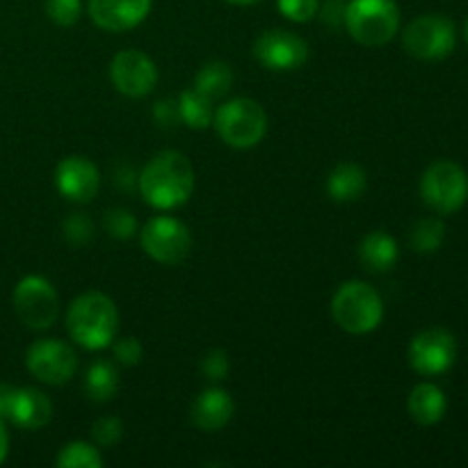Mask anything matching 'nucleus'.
<instances>
[{
	"label": "nucleus",
	"mask_w": 468,
	"mask_h": 468,
	"mask_svg": "<svg viewBox=\"0 0 468 468\" xmlns=\"http://www.w3.org/2000/svg\"><path fill=\"white\" fill-rule=\"evenodd\" d=\"M407 359H410L411 368L423 375V378L443 375L446 370L452 368L457 359L455 336L441 327L425 329L410 343Z\"/></svg>",
	"instance_id": "9b49d317"
},
{
	"label": "nucleus",
	"mask_w": 468,
	"mask_h": 468,
	"mask_svg": "<svg viewBox=\"0 0 468 468\" xmlns=\"http://www.w3.org/2000/svg\"><path fill=\"white\" fill-rule=\"evenodd\" d=\"M114 359L123 366H137L144 356V350H142V343L137 341L135 336H123V338H114Z\"/></svg>",
	"instance_id": "2f4dec72"
},
{
	"label": "nucleus",
	"mask_w": 468,
	"mask_h": 468,
	"mask_svg": "<svg viewBox=\"0 0 468 468\" xmlns=\"http://www.w3.org/2000/svg\"><path fill=\"white\" fill-rule=\"evenodd\" d=\"M420 197L439 215H452L466 204L468 176L452 160H439L420 178Z\"/></svg>",
	"instance_id": "423d86ee"
},
{
	"label": "nucleus",
	"mask_w": 468,
	"mask_h": 468,
	"mask_svg": "<svg viewBox=\"0 0 468 468\" xmlns=\"http://www.w3.org/2000/svg\"><path fill=\"white\" fill-rule=\"evenodd\" d=\"M398 256L396 240L387 231H370L359 242V259L370 272H388L398 263Z\"/></svg>",
	"instance_id": "6ab92c4d"
},
{
	"label": "nucleus",
	"mask_w": 468,
	"mask_h": 468,
	"mask_svg": "<svg viewBox=\"0 0 468 468\" xmlns=\"http://www.w3.org/2000/svg\"><path fill=\"white\" fill-rule=\"evenodd\" d=\"M91 437L101 448H112L122 441L123 437V423L114 416H103L91 425Z\"/></svg>",
	"instance_id": "c85d7f7f"
},
{
	"label": "nucleus",
	"mask_w": 468,
	"mask_h": 468,
	"mask_svg": "<svg viewBox=\"0 0 468 468\" xmlns=\"http://www.w3.org/2000/svg\"><path fill=\"white\" fill-rule=\"evenodd\" d=\"M215 131L233 149H251L268 131V114L256 101L233 99L215 110Z\"/></svg>",
	"instance_id": "39448f33"
},
{
	"label": "nucleus",
	"mask_w": 468,
	"mask_h": 468,
	"mask_svg": "<svg viewBox=\"0 0 468 468\" xmlns=\"http://www.w3.org/2000/svg\"><path fill=\"white\" fill-rule=\"evenodd\" d=\"M233 411H236L233 398L224 388L213 387L206 388L192 402L190 420L195 428L204 430V432H218V430L227 428L229 420L233 419Z\"/></svg>",
	"instance_id": "dca6fc26"
},
{
	"label": "nucleus",
	"mask_w": 468,
	"mask_h": 468,
	"mask_svg": "<svg viewBox=\"0 0 468 468\" xmlns=\"http://www.w3.org/2000/svg\"><path fill=\"white\" fill-rule=\"evenodd\" d=\"M64 240L73 247H82L87 242H91L94 238V222H91L90 215L85 213H73L64 219L62 224Z\"/></svg>",
	"instance_id": "a878e982"
},
{
	"label": "nucleus",
	"mask_w": 468,
	"mask_h": 468,
	"mask_svg": "<svg viewBox=\"0 0 468 468\" xmlns=\"http://www.w3.org/2000/svg\"><path fill=\"white\" fill-rule=\"evenodd\" d=\"M119 314L103 292H85L69 306L67 332L85 350H103L117 338Z\"/></svg>",
	"instance_id": "f03ea898"
},
{
	"label": "nucleus",
	"mask_w": 468,
	"mask_h": 468,
	"mask_svg": "<svg viewBox=\"0 0 468 468\" xmlns=\"http://www.w3.org/2000/svg\"><path fill=\"white\" fill-rule=\"evenodd\" d=\"M233 82V71L227 62L222 59H213V62H206L199 69L195 78V90L199 94H204L206 99L219 101L227 96V91L231 90Z\"/></svg>",
	"instance_id": "4be33fe9"
},
{
	"label": "nucleus",
	"mask_w": 468,
	"mask_h": 468,
	"mask_svg": "<svg viewBox=\"0 0 468 468\" xmlns=\"http://www.w3.org/2000/svg\"><path fill=\"white\" fill-rule=\"evenodd\" d=\"M110 78L119 94L128 99H142L158 82V69L154 59L142 50H122L110 64Z\"/></svg>",
	"instance_id": "f8f14e48"
},
{
	"label": "nucleus",
	"mask_w": 468,
	"mask_h": 468,
	"mask_svg": "<svg viewBox=\"0 0 468 468\" xmlns=\"http://www.w3.org/2000/svg\"><path fill=\"white\" fill-rule=\"evenodd\" d=\"M85 396L94 402L112 400L114 393L119 391V373L110 361L99 359L87 368L85 379H82Z\"/></svg>",
	"instance_id": "412c9836"
},
{
	"label": "nucleus",
	"mask_w": 468,
	"mask_h": 468,
	"mask_svg": "<svg viewBox=\"0 0 468 468\" xmlns=\"http://www.w3.org/2000/svg\"><path fill=\"white\" fill-rule=\"evenodd\" d=\"M254 58L270 71H292L309 59V44L288 30H265L254 41Z\"/></svg>",
	"instance_id": "ddd939ff"
},
{
	"label": "nucleus",
	"mask_w": 468,
	"mask_h": 468,
	"mask_svg": "<svg viewBox=\"0 0 468 468\" xmlns=\"http://www.w3.org/2000/svg\"><path fill=\"white\" fill-rule=\"evenodd\" d=\"M279 12L292 23H306L318 16L320 0H277Z\"/></svg>",
	"instance_id": "c756f323"
},
{
	"label": "nucleus",
	"mask_w": 468,
	"mask_h": 468,
	"mask_svg": "<svg viewBox=\"0 0 468 468\" xmlns=\"http://www.w3.org/2000/svg\"><path fill=\"white\" fill-rule=\"evenodd\" d=\"M455 23L439 14H425L411 21L402 32V46L411 58L443 59L455 50Z\"/></svg>",
	"instance_id": "0eeeda50"
},
{
	"label": "nucleus",
	"mask_w": 468,
	"mask_h": 468,
	"mask_svg": "<svg viewBox=\"0 0 468 468\" xmlns=\"http://www.w3.org/2000/svg\"><path fill=\"white\" fill-rule=\"evenodd\" d=\"M55 186L64 199L73 204H87L99 195L101 174L85 155H69L55 169Z\"/></svg>",
	"instance_id": "4468645a"
},
{
	"label": "nucleus",
	"mask_w": 468,
	"mask_h": 468,
	"mask_svg": "<svg viewBox=\"0 0 468 468\" xmlns=\"http://www.w3.org/2000/svg\"><path fill=\"white\" fill-rule=\"evenodd\" d=\"M346 7L347 3H343V0H327L324 7L318 9V14L323 23H327L329 27H338L346 23Z\"/></svg>",
	"instance_id": "72a5a7b5"
},
{
	"label": "nucleus",
	"mask_w": 468,
	"mask_h": 468,
	"mask_svg": "<svg viewBox=\"0 0 468 468\" xmlns=\"http://www.w3.org/2000/svg\"><path fill=\"white\" fill-rule=\"evenodd\" d=\"M154 119L160 128H172L181 123V114H178V101L163 99L154 105Z\"/></svg>",
	"instance_id": "473e14b6"
},
{
	"label": "nucleus",
	"mask_w": 468,
	"mask_h": 468,
	"mask_svg": "<svg viewBox=\"0 0 468 468\" xmlns=\"http://www.w3.org/2000/svg\"><path fill=\"white\" fill-rule=\"evenodd\" d=\"M7 448H9V437H7V430H5L3 419H0V464H3L5 457H7Z\"/></svg>",
	"instance_id": "c9c22d12"
},
{
	"label": "nucleus",
	"mask_w": 468,
	"mask_h": 468,
	"mask_svg": "<svg viewBox=\"0 0 468 468\" xmlns=\"http://www.w3.org/2000/svg\"><path fill=\"white\" fill-rule=\"evenodd\" d=\"M227 3H231V5H256V3H261V0H227Z\"/></svg>",
	"instance_id": "e433bc0d"
},
{
	"label": "nucleus",
	"mask_w": 468,
	"mask_h": 468,
	"mask_svg": "<svg viewBox=\"0 0 468 468\" xmlns=\"http://www.w3.org/2000/svg\"><path fill=\"white\" fill-rule=\"evenodd\" d=\"M46 14L58 26L69 27L80 18L82 0H46Z\"/></svg>",
	"instance_id": "cd10ccee"
},
{
	"label": "nucleus",
	"mask_w": 468,
	"mask_h": 468,
	"mask_svg": "<svg viewBox=\"0 0 468 468\" xmlns=\"http://www.w3.org/2000/svg\"><path fill=\"white\" fill-rule=\"evenodd\" d=\"M90 16L101 30L123 32L140 26L151 12V0H90Z\"/></svg>",
	"instance_id": "2eb2a0df"
},
{
	"label": "nucleus",
	"mask_w": 468,
	"mask_h": 468,
	"mask_svg": "<svg viewBox=\"0 0 468 468\" xmlns=\"http://www.w3.org/2000/svg\"><path fill=\"white\" fill-rule=\"evenodd\" d=\"M407 410H410V416L419 425H437L446 414L448 400L437 384L423 382L411 388Z\"/></svg>",
	"instance_id": "a211bd4d"
},
{
	"label": "nucleus",
	"mask_w": 468,
	"mask_h": 468,
	"mask_svg": "<svg viewBox=\"0 0 468 468\" xmlns=\"http://www.w3.org/2000/svg\"><path fill=\"white\" fill-rule=\"evenodd\" d=\"M142 197L158 210H174L190 199L195 190V169L178 151H160L137 176Z\"/></svg>",
	"instance_id": "f257e3e1"
},
{
	"label": "nucleus",
	"mask_w": 468,
	"mask_h": 468,
	"mask_svg": "<svg viewBox=\"0 0 468 468\" xmlns=\"http://www.w3.org/2000/svg\"><path fill=\"white\" fill-rule=\"evenodd\" d=\"M332 315L347 334H368L379 327L384 318V304L379 292L370 283L352 279L338 286L332 300Z\"/></svg>",
	"instance_id": "7ed1b4c3"
},
{
	"label": "nucleus",
	"mask_w": 468,
	"mask_h": 468,
	"mask_svg": "<svg viewBox=\"0 0 468 468\" xmlns=\"http://www.w3.org/2000/svg\"><path fill=\"white\" fill-rule=\"evenodd\" d=\"M346 27L361 46H384L400 27V9L396 0H350L346 7Z\"/></svg>",
	"instance_id": "20e7f679"
},
{
	"label": "nucleus",
	"mask_w": 468,
	"mask_h": 468,
	"mask_svg": "<svg viewBox=\"0 0 468 468\" xmlns=\"http://www.w3.org/2000/svg\"><path fill=\"white\" fill-rule=\"evenodd\" d=\"M366 186H368L366 172L355 163L338 165L327 176V192L338 204L356 201L366 192Z\"/></svg>",
	"instance_id": "aec40b11"
},
{
	"label": "nucleus",
	"mask_w": 468,
	"mask_h": 468,
	"mask_svg": "<svg viewBox=\"0 0 468 468\" xmlns=\"http://www.w3.org/2000/svg\"><path fill=\"white\" fill-rule=\"evenodd\" d=\"M105 231L117 240H128L137 231V218L126 208H110L103 218Z\"/></svg>",
	"instance_id": "bb28decb"
},
{
	"label": "nucleus",
	"mask_w": 468,
	"mask_h": 468,
	"mask_svg": "<svg viewBox=\"0 0 468 468\" xmlns=\"http://www.w3.org/2000/svg\"><path fill=\"white\" fill-rule=\"evenodd\" d=\"M229 368L231 364H229V355L224 350H208L201 359V373L210 382H222L229 375Z\"/></svg>",
	"instance_id": "7c9ffc66"
},
{
	"label": "nucleus",
	"mask_w": 468,
	"mask_h": 468,
	"mask_svg": "<svg viewBox=\"0 0 468 468\" xmlns=\"http://www.w3.org/2000/svg\"><path fill=\"white\" fill-rule=\"evenodd\" d=\"M142 250L163 265H178L192 250V236L186 224L169 215L149 219L142 229Z\"/></svg>",
	"instance_id": "1a4fd4ad"
},
{
	"label": "nucleus",
	"mask_w": 468,
	"mask_h": 468,
	"mask_svg": "<svg viewBox=\"0 0 468 468\" xmlns=\"http://www.w3.org/2000/svg\"><path fill=\"white\" fill-rule=\"evenodd\" d=\"M14 311L27 329H48L58 320L59 297L53 283L39 274L21 279L14 288Z\"/></svg>",
	"instance_id": "6e6552de"
},
{
	"label": "nucleus",
	"mask_w": 468,
	"mask_h": 468,
	"mask_svg": "<svg viewBox=\"0 0 468 468\" xmlns=\"http://www.w3.org/2000/svg\"><path fill=\"white\" fill-rule=\"evenodd\" d=\"M464 37H466V41H468V18H466V23H464Z\"/></svg>",
	"instance_id": "4c0bfd02"
},
{
	"label": "nucleus",
	"mask_w": 468,
	"mask_h": 468,
	"mask_svg": "<svg viewBox=\"0 0 468 468\" xmlns=\"http://www.w3.org/2000/svg\"><path fill=\"white\" fill-rule=\"evenodd\" d=\"M178 114H181V122L186 123L187 128H195V131L208 128L215 117L213 101L206 99V96L199 94L197 90H187L183 91L181 99H178Z\"/></svg>",
	"instance_id": "5701e85b"
},
{
	"label": "nucleus",
	"mask_w": 468,
	"mask_h": 468,
	"mask_svg": "<svg viewBox=\"0 0 468 468\" xmlns=\"http://www.w3.org/2000/svg\"><path fill=\"white\" fill-rule=\"evenodd\" d=\"M53 419V405L39 388H16L9 420L23 430H39Z\"/></svg>",
	"instance_id": "f3484780"
},
{
	"label": "nucleus",
	"mask_w": 468,
	"mask_h": 468,
	"mask_svg": "<svg viewBox=\"0 0 468 468\" xmlns=\"http://www.w3.org/2000/svg\"><path fill=\"white\" fill-rule=\"evenodd\" d=\"M14 396H16V387L12 384H0V419H7L12 414V405H14Z\"/></svg>",
	"instance_id": "f704fd0d"
},
{
	"label": "nucleus",
	"mask_w": 468,
	"mask_h": 468,
	"mask_svg": "<svg viewBox=\"0 0 468 468\" xmlns=\"http://www.w3.org/2000/svg\"><path fill=\"white\" fill-rule=\"evenodd\" d=\"M26 366L39 382L59 387L78 370V356L69 343L59 338H39L26 352Z\"/></svg>",
	"instance_id": "9d476101"
},
{
	"label": "nucleus",
	"mask_w": 468,
	"mask_h": 468,
	"mask_svg": "<svg viewBox=\"0 0 468 468\" xmlns=\"http://www.w3.org/2000/svg\"><path fill=\"white\" fill-rule=\"evenodd\" d=\"M55 464L59 468H101L103 460H101L99 451L91 443L71 441L59 451Z\"/></svg>",
	"instance_id": "393cba45"
},
{
	"label": "nucleus",
	"mask_w": 468,
	"mask_h": 468,
	"mask_svg": "<svg viewBox=\"0 0 468 468\" xmlns=\"http://www.w3.org/2000/svg\"><path fill=\"white\" fill-rule=\"evenodd\" d=\"M446 238V227L441 219L425 218L411 227L410 245L416 254H434Z\"/></svg>",
	"instance_id": "b1692460"
}]
</instances>
